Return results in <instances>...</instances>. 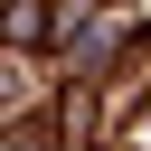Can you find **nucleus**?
<instances>
[{
    "instance_id": "obj_1",
    "label": "nucleus",
    "mask_w": 151,
    "mask_h": 151,
    "mask_svg": "<svg viewBox=\"0 0 151 151\" xmlns=\"http://www.w3.org/2000/svg\"><path fill=\"white\" fill-rule=\"evenodd\" d=\"M57 38H66L57 0H0V57H38V47H57Z\"/></svg>"
},
{
    "instance_id": "obj_2",
    "label": "nucleus",
    "mask_w": 151,
    "mask_h": 151,
    "mask_svg": "<svg viewBox=\"0 0 151 151\" xmlns=\"http://www.w3.org/2000/svg\"><path fill=\"white\" fill-rule=\"evenodd\" d=\"M19 104H28V76H19V57H0V123H28Z\"/></svg>"
},
{
    "instance_id": "obj_3",
    "label": "nucleus",
    "mask_w": 151,
    "mask_h": 151,
    "mask_svg": "<svg viewBox=\"0 0 151 151\" xmlns=\"http://www.w3.org/2000/svg\"><path fill=\"white\" fill-rule=\"evenodd\" d=\"M0 151H47V132H38V123H9V132H0Z\"/></svg>"
},
{
    "instance_id": "obj_4",
    "label": "nucleus",
    "mask_w": 151,
    "mask_h": 151,
    "mask_svg": "<svg viewBox=\"0 0 151 151\" xmlns=\"http://www.w3.org/2000/svg\"><path fill=\"white\" fill-rule=\"evenodd\" d=\"M113 151H151V104H142V113L123 123V142H113Z\"/></svg>"
}]
</instances>
